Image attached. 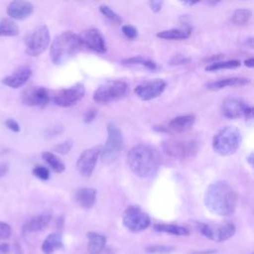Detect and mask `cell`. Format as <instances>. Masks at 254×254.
Here are the masks:
<instances>
[{
  "label": "cell",
  "instance_id": "6da1fadb",
  "mask_svg": "<svg viewBox=\"0 0 254 254\" xmlns=\"http://www.w3.org/2000/svg\"><path fill=\"white\" fill-rule=\"evenodd\" d=\"M203 200L207 209L219 216L231 215L237 206V194L225 181H218L209 185Z\"/></svg>",
  "mask_w": 254,
  "mask_h": 254
},
{
  "label": "cell",
  "instance_id": "7a4b0ae2",
  "mask_svg": "<svg viewBox=\"0 0 254 254\" xmlns=\"http://www.w3.org/2000/svg\"><path fill=\"white\" fill-rule=\"evenodd\" d=\"M160 156L151 146L139 144L131 148L127 154L130 170L140 178H151L159 170Z\"/></svg>",
  "mask_w": 254,
  "mask_h": 254
},
{
  "label": "cell",
  "instance_id": "3957f363",
  "mask_svg": "<svg viewBox=\"0 0 254 254\" xmlns=\"http://www.w3.org/2000/svg\"><path fill=\"white\" fill-rule=\"evenodd\" d=\"M81 47L78 35L72 31L63 32L54 39L51 45V60L55 64H63L71 59Z\"/></svg>",
  "mask_w": 254,
  "mask_h": 254
},
{
  "label": "cell",
  "instance_id": "277c9868",
  "mask_svg": "<svg viewBox=\"0 0 254 254\" xmlns=\"http://www.w3.org/2000/svg\"><path fill=\"white\" fill-rule=\"evenodd\" d=\"M242 142L241 133L235 126H225L221 128L212 139V148L215 153L221 156L234 154Z\"/></svg>",
  "mask_w": 254,
  "mask_h": 254
},
{
  "label": "cell",
  "instance_id": "5b68a950",
  "mask_svg": "<svg viewBox=\"0 0 254 254\" xmlns=\"http://www.w3.org/2000/svg\"><path fill=\"white\" fill-rule=\"evenodd\" d=\"M124 146L123 134L120 128L113 122L107 125V139L104 147L101 149V161L106 165L114 163L121 154Z\"/></svg>",
  "mask_w": 254,
  "mask_h": 254
},
{
  "label": "cell",
  "instance_id": "8992f818",
  "mask_svg": "<svg viewBox=\"0 0 254 254\" xmlns=\"http://www.w3.org/2000/svg\"><path fill=\"white\" fill-rule=\"evenodd\" d=\"M51 36L46 25H40L35 28L26 38V54L31 57L42 55L49 47Z\"/></svg>",
  "mask_w": 254,
  "mask_h": 254
},
{
  "label": "cell",
  "instance_id": "52a82bcc",
  "mask_svg": "<svg viewBox=\"0 0 254 254\" xmlns=\"http://www.w3.org/2000/svg\"><path fill=\"white\" fill-rule=\"evenodd\" d=\"M163 149L170 157L185 160L194 157L198 151V146L194 140L170 139L163 143Z\"/></svg>",
  "mask_w": 254,
  "mask_h": 254
},
{
  "label": "cell",
  "instance_id": "ba28073f",
  "mask_svg": "<svg viewBox=\"0 0 254 254\" xmlns=\"http://www.w3.org/2000/svg\"><path fill=\"white\" fill-rule=\"evenodd\" d=\"M128 85L122 80H107L94 91L93 100L97 103H108L125 95Z\"/></svg>",
  "mask_w": 254,
  "mask_h": 254
},
{
  "label": "cell",
  "instance_id": "9c48e42d",
  "mask_svg": "<svg viewBox=\"0 0 254 254\" xmlns=\"http://www.w3.org/2000/svg\"><path fill=\"white\" fill-rule=\"evenodd\" d=\"M123 225L132 232H140L149 227L151 218L137 205H129L122 215Z\"/></svg>",
  "mask_w": 254,
  "mask_h": 254
},
{
  "label": "cell",
  "instance_id": "30bf717a",
  "mask_svg": "<svg viewBox=\"0 0 254 254\" xmlns=\"http://www.w3.org/2000/svg\"><path fill=\"white\" fill-rule=\"evenodd\" d=\"M101 146H95L84 150L76 161L77 172L85 178H88L93 173L98 157L101 153Z\"/></svg>",
  "mask_w": 254,
  "mask_h": 254
},
{
  "label": "cell",
  "instance_id": "8fae6325",
  "mask_svg": "<svg viewBox=\"0 0 254 254\" xmlns=\"http://www.w3.org/2000/svg\"><path fill=\"white\" fill-rule=\"evenodd\" d=\"M84 95V85L80 82L75 83L67 88L60 90L54 97L56 105L61 107H69L81 100Z\"/></svg>",
  "mask_w": 254,
  "mask_h": 254
},
{
  "label": "cell",
  "instance_id": "7c38bea8",
  "mask_svg": "<svg viewBox=\"0 0 254 254\" xmlns=\"http://www.w3.org/2000/svg\"><path fill=\"white\" fill-rule=\"evenodd\" d=\"M78 37L81 46H84L87 49L98 54H104L106 52V43L104 37L99 30L95 28L86 29L82 31L81 34L78 35Z\"/></svg>",
  "mask_w": 254,
  "mask_h": 254
},
{
  "label": "cell",
  "instance_id": "4fadbf2b",
  "mask_svg": "<svg viewBox=\"0 0 254 254\" xmlns=\"http://www.w3.org/2000/svg\"><path fill=\"white\" fill-rule=\"evenodd\" d=\"M166 88V82L163 79L146 80L135 87V94L142 100H151L160 96Z\"/></svg>",
  "mask_w": 254,
  "mask_h": 254
},
{
  "label": "cell",
  "instance_id": "5bb4252c",
  "mask_svg": "<svg viewBox=\"0 0 254 254\" xmlns=\"http://www.w3.org/2000/svg\"><path fill=\"white\" fill-rule=\"evenodd\" d=\"M22 103L26 106H46L50 100L49 91L44 86H30L21 95Z\"/></svg>",
  "mask_w": 254,
  "mask_h": 254
},
{
  "label": "cell",
  "instance_id": "9a60e30c",
  "mask_svg": "<svg viewBox=\"0 0 254 254\" xmlns=\"http://www.w3.org/2000/svg\"><path fill=\"white\" fill-rule=\"evenodd\" d=\"M32 68L29 65H20L15 68L11 74L4 76L1 82L10 88L17 89L28 82V80L32 76Z\"/></svg>",
  "mask_w": 254,
  "mask_h": 254
},
{
  "label": "cell",
  "instance_id": "2e32d148",
  "mask_svg": "<svg viewBox=\"0 0 254 254\" xmlns=\"http://www.w3.org/2000/svg\"><path fill=\"white\" fill-rule=\"evenodd\" d=\"M249 105L241 98L230 96L225 98L221 104V113L225 118L235 119L244 115Z\"/></svg>",
  "mask_w": 254,
  "mask_h": 254
},
{
  "label": "cell",
  "instance_id": "e0dca14e",
  "mask_svg": "<svg viewBox=\"0 0 254 254\" xmlns=\"http://www.w3.org/2000/svg\"><path fill=\"white\" fill-rule=\"evenodd\" d=\"M34 6L28 1H12L6 9L7 15L11 20H24L32 15Z\"/></svg>",
  "mask_w": 254,
  "mask_h": 254
},
{
  "label": "cell",
  "instance_id": "ac0fdd59",
  "mask_svg": "<svg viewBox=\"0 0 254 254\" xmlns=\"http://www.w3.org/2000/svg\"><path fill=\"white\" fill-rule=\"evenodd\" d=\"M52 220V215L50 213H42L32 217L31 219L27 220L22 226V234L27 235L30 233H35L42 231L45 229L48 224Z\"/></svg>",
  "mask_w": 254,
  "mask_h": 254
},
{
  "label": "cell",
  "instance_id": "d6986e66",
  "mask_svg": "<svg viewBox=\"0 0 254 254\" xmlns=\"http://www.w3.org/2000/svg\"><path fill=\"white\" fill-rule=\"evenodd\" d=\"M235 233V226L230 222H225L219 225H215L214 227L209 225V232L207 238L214 240L215 242H222L230 237H232Z\"/></svg>",
  "mask_w": 254,
  "mask_h": 254
},
{
  "label": "cell",
  "instance_id": "ffe728a7",
  "mask_svg": "<svg viewBox=\"0 0 254 254\" xmlns=\"http://www.w3.org/2000/svg\"><path fill=\"white\" fill-rule=\"evenodd\" d=\"M74 200L81 208H91L96 201V190L92 188H80L75 191Z\"/></svg>",
  "mask_w": 254,
  "mask_h": 254
},
{
  "label": "cell",
  "instance_id": "44dd1931",
  "mask_svg": "<svg viewBox=\"0 0 254 254\" xmlns=\"http://www.w3.org/2000/svg\"><path fill=\"white\" fill-rule=\"evenodd\" d=\"M195 121V117L192 114L181 115L173 118L168 125V129L170 132L176 133H184L191 129Z\"/></svg>",
  "mask_w": 254,
  "mask_h": 254
},
{
  "label": "cell",
  "instance_id": "7402d4cb",
  "mask_svg": "<svg viewBox=\"0 0 254 254\" xmlns=\"http://www.w3.org/2000/svg\"><path fill=\"white\" fill-rule=\"evenodd\" d=\"M250 80L245 77H228L211 81L206 84V88L209 90H220L228 86H242L248 84Z\"/></svg>",
  "mask_w": 254,
  "mask_h": 254
},
{
  "label": "cell",
  "instance_id": "603a6c76",
  "mask_svg": "<svg viewBox=\"0 0 254 254\" xmlns=\"http://www.w3.org/2000/svg\"><path fill=\"white\" fill-rule=\"evenodd\" d=\"M87 250L89 254H100L105 247L106 237L97 232H88Z\"/></svg>",
  "mask_w": 254,
  "mask_h": 254
},
{
  "label": "cell",
  "instance_id": "cb8c5ba5",
  "mask_svg": "<svg viewBox=\"0 0 254 254\" xmlns=\"http://www.w3.org/2000/svg\"><path fill=\"white\" fill-rule=\"evenodd\" d=\"M191 30L189 27L184 28H173L169 30H164L156 34L158 38L165 40H185L190 36Z\"/></svg>",
  "mask_w": 254,
  "mask_h": 254
},
{
  "label": "cell",
  "instance_id": "d4e9b609",
  "mask_svg": "<svg viewBox=\"0 0 254 254\" xmlns=\"http://www.w3.org/2000/svg\"><path fill=\"white\" fill-rule=\"evenodd\" d=\"M64 247L63 238L60 233H51L49 234L42 243V251L44 254H54L58 249Z\"/></svg>",
  "mask_w": 254,
  "mask_h": 254
},
{
  "label": "cell",
  "instance_id": "484cf974",
  "mask_svg": "<svg viewBox=\"0 0 254 254\" xmlns=\"http://www.w3.org/2000/svg\"><path fill=\"white\" fill-rule=\"evenodd\" d=\"M154 229L159 232H166L169 234L173 235H189L190 230L189 228L181 225H176V224H166V223H157L154 225Z\"/></svg>",
  "mask_w": 254,
  "mask_h": 254
},
{
  "label": "cell",
  "instance_id": "4316f807",
  "mask_svg": "<svg viewBox=\"0 0 254 254\" xmlns=\"http://www.w3.org/2000/svg\"><path fill=\"white\" fill-rule=\"evenodd\" d=\"M19 26L11 19L0 20V37H15L19 34Z\"/></svg>",
  "mask_w": 254,
  "mask_h": 254
},
{
  "label": "cell",
  "instance_id": "83f0119b",
  "mask_svg": "<svg viewBox=\"0 0 254 254\" xmlns=\"http://www.w3.org/2000/svg\"><path fill=\"white\" fill-rule=\"evenodd\" d=\"M42 158L44 159V161L50 166V168L55 172V173H63L65 169V166L64 164V162L54 153L52 152H44L42 154Z\"/></svg>",
  "mask_w": 254,
  "mask_h": 254
},
{
  "label": "cell",
  "instance_id": "f1b7e54d",
  "mask_svg": "<svg viewBox=\"0 0 254 254\" xmlns=\"http://www.w3.org/2000/svg\"><path fill=\"white\" fill-rule=\"evenodd\" d=\"M252 16V12L249 9L241 8L236 9L231 17V22L236 26H244L249 23Z\"/></svg>",
  "mask_w": 254,
  "mask_h": 254
},
{
  "label": "cell",
  "instance_id": "f546056e",
  "mask_svg": "<svg viewBox=\"0 0 254 254\" xmlns=\"http://www.w3.org/2000/svg\"><path fill=\"white\" fill-rule=\"evenodd\" d=\"M121 63L123 64H128V65H132V64H142L144 65L145 67H147L148 69H155L156 68V64L151 61V60H148V59H145L141 56H135V57H131V58H128V59H125V60H122Z\"/></svg>",
  "mask_w": 254,
  "mask_h": 254
},
{
  "label": "cell",
  "instance_id": "4dcf8cb0",
  "mask_svg": "<svg viewBox=\"0 0 254 254\" xmlns=\"http://www.w3.org/2000/svg\"><path fill=\"white\" fill-rule=\"evenodd\" d=\"M240 65V61L238 60H231V61H223V62H216L208 64L205 67V70L207 71H215L218 69L223 68H236Z\"/></svg>",
  "mask_w": 254,
  "mask_h": 254
},
{
  "label": "cell",
  "instance_id": "1f68e13d",
  "mask_svg": "<svg viewBox=\"0 0 254 254\" xmlns=\"http://www.w3.org/2000/svg\"><path fill=\"white\" fill-rule=\"evenodd\" d=\"M99 11L101 12L102 15H104L108 20L115 24H120L121 23V18L119 17L118 14H116L109 6L107 5H100L99 6Z\"/></svg>",
  "mask_w": 254,
  "mask_h": 254
},
{
  "label": "cell",
  "instance_id": "d6a6232c",
  "mask_svg": "<svg viewBox=\"0 0 254 254\" xmlns=\"http://www.w3.org/2000/svg\"><path fill=\"white\" fill-rule=\"evenodd\" d=\"M33 175L42 180V181H48L50 179V171L48 168L44 167V166H41V165H37L33 168V171H32Z\"/></svg>",
  "mask_w": 254,
  "mask_h": 254
},
{
  "label": "cell",
  "instance_id": "836d02e7",
  "mask_svg": "<svg viewBox=\"0 0 254 254\" xmlns=\"http://www.w3.org/2000/svg\"><path fill=\"white\" fill-rule=\"evenodd\" d=\"M175 249L176 248L174 246H170V245H151L146 248V252L166 254V253H171L175 251Z\"/></svg>",
  "mask_w": 254,
  "mask_h": 254
},
{
  "label": "cell",
  "instance_id": "e575fe53",
  "mask_svg": "<svg viewBox=\"0 0 254 254\" xmlns=\"http://www.w3.org/2000/svg\"><path fill=\"white\" fill-rule=\"evenodd\" d=\"M12 234L11 226L4 221H0V240L8 239Z\"/></svg>",
  "mask_w": 254,
  "mask_h": 254
},
{
  "label": "cell",
  "instance_id": "d590c367",
  "mask_svg": "<svg viewBox=\"0 0 254 254\" xmlns=\"http://www.w3.org/2000/svg\"><path fill=\"white\" fill-rule=\"evenodd\" d=\"M72 147V142L70 140H66L57 146L54 147V151H56L57 153L60 154H67L69 152V150Z\"/></svg>",
  "mask_w": 254,
  "mask_h": 254
},
{
  "label": "cell",
  "instance_id": "8d00e7d4",
  "mask_svg": "<svg viewBox=\"0 0 254 254\" xmlns=\"http://www.w3.org/2000/svg\"><path fill=\"white\" fill-rule=\"evenodd\" d=\"M121 31L124 34V36L127 37L128 39H135L138 35L137 29L131 25H123L121 28Z\"/></svg>",
  "mask_w": 254,
  "mask_h": 254
},
{
  "label": "cell",
  "instance_id": "74e56055",
  "mask_svg": "<svg viewBox=\"0 0 254 254\" xmlns=\"http://www.w3.org/2000/svg\"><path fill=\"white\" fill-rule=\"evenodd\" d=\"M5 126L7 127V129H9L14 133H19L21 130L20 124L15 119H12V118H7L5 120Z\"/></svg>",
  "mask_w": 254,
  "mask_h": 254
},
{
  "label": "cell",
  "instance_id": "f35d334b",
  "mask_svg": "<svg viewBox=\"0 0 254 254\" xmlns=\"http://www.w3.org/2000/svg\"><path fill=\"white\" fill-rule=\"evenodd\" d=\"M96 114H97V111L94 108H90V109L86 110L84 115H83V121L85 123H89V122L93 121L96 117Z\"/></svg>",
  "mask_w": 254,
  "mask_h": 254
},
{
  "label": "cell",
  "instance_id": "ab89813d",
  "mask_svg": "<svg viewBox=\"0 0 254 254\" xmlns=\"http://www.w3.org/2000/svg\"><path fill=\"white\" fill-rule=\"evenodd\" d=\"M190 60L188 58H185L183 56H176L173 58V60L171 61L172 64H186L188 63Z\"/></svg>",
  "mask_w": 254,
  "mask_h": 254
},
{
  "label": "cell",
  "instance_id": "60d3db41",
  "mask_svg": "<svg viewBox=\"0 0 254 254\" xmlns=\"http://www.w3.org/2000/svg\"><path fill=\"white\" fill-rule=\"evenodd\" d=\"M149 5H150L151 9H152L155 13H157V12H159V11L161 10L162 5H163V1H150V2H149Z\"/></svg>",
  "mask_w": 254,
  "mask_h": 254
},
{
  "label": "cell",
  "instance_id": "b9f144b4",
  "mask_svg": "<svg viewBox=\"0 0 254 254\" xmlns=\"http://www.w3.org/2000/svg\"><path fill=\"white\" fill-rule=\"evenodd\" d=\"M9 171V165L7 163H0V178H3L7 175Z\"/></svg>",
  "mask_w": 254,
  "mask_h": 254
},
{
  "label": "cell",
  "instance_id": "7bdbcfd3",
  "mask_svg": "<svg viewBox=\"0 0 254 254\" xmlns=\"http://www.w3.org/2000/svg\"><path fill=\"white\" fill-rule=\"evenodd\" d=\"M62 130H63L62 127H52L51 129H49V130L47 131V134H48V136L53 137V136L58 135L59 133H61Z\"/></svg>",
  "mask_w": 254,
  "mask_h": 254
},
{
  "label": "cell",
  "instance_id": "ee69618b",
  "mask_svg": "<svg viewBox=\"0 0 254 254\" xmlns=\"http://www.w3.org/2000/svg\"><path fill=\"white\" fill-rule=\"evenodd\" d=\"M10 250L11 248L8 243H5V242L0 243V254H9Z\"/></svg>",
  "mask_w": 254,
  "mask_h": 254
},
{
  "label": "cell",
  "instance_id": "f6af8a7d",
  "mask_svg": "<svg viewBox=\"0 0 254 254\" xmlns=\"http://www.w3.org/2000/svg\"><path fill=\"white\" fill-rule=\"evenodd\" d=\"M244 116H245L246 119H252V117H253V108L251 106L247 107V109L245 110Z\"/></svg>",
  "mask_w": 254,
  "mask_h": 254
},
{
  "label": "cell",
  "instance_id": "bcb514c9",
  "mask_svg": "<svg viewBox=\"0 0 254 254\" xmlns=\"http://www.w3.org/2000/svg\"><path fill=\"white\" fill-rule=\"evenodd\" d=\"M244 64H245V65L248 66V67H253V66H254V59H253V58H249V59L245 60Z\"/></svg>",
  "mask_w": 254,
  "mask_h": 254
},
{
  "label": "cell",
  "instance_id": "7dc6e473",
  "mask_svg": "<svg viewBox=\"0 0 254 254\" xmlns=\"http://www.w3.org/2000/svg\"><path fill=\"white\" fill-rule=\"evenodd\" d=\"M245 45H246V47H248V48H250V49H253V38L250 37V38L246 39Z\"/></svg>",
  "mask_w": 254,
  "mask_h": 254
},
{
  "label": "cell",
  "instance_id": "c3c4849f",
  "mask_svg": "<svg viewBox=\"0 0 254 254\" xmlns=\"http://www.w3.org/2000/svg\"><path fill=\"white\" fill-rule=\"evenodd\" d=\"M246 160L249 163V165L252 167L253 166V153H250V155L246 158Z\"/></svg>",
  "mask_w": 254,
  "mask_h": 254
},
{
  "label": "cell",
  "instance_id": "681fc988",
  "mask_svg": "<svg viewBox=\"0 0 254 254\" xmlns=\"http://www.w3.org/2000/svg\"><path fill=\"white\" fill-rule=\"evenodd\" d=\"M184 4H188V5H193V4H195V3H197V1H185V2H183Z\"/></svg>",
  "mask_w": 254,
  "mask_h": 254
}]
</instances>
